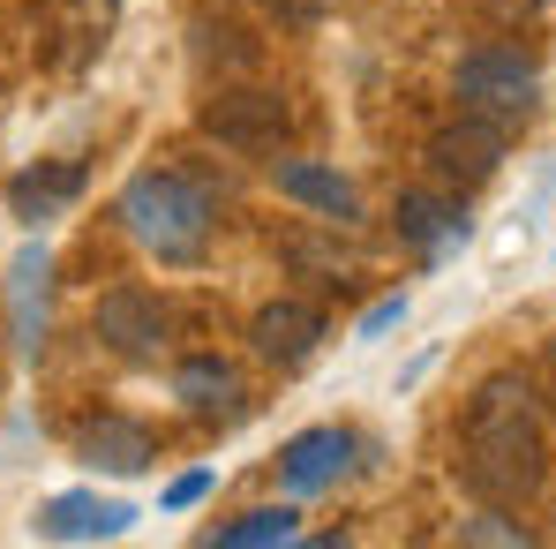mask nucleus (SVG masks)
<instances>
[{"instance_id": "f257e3e1", "label": "nucleus", "mask_w": 556, "mask_h": 549, "mask_svg": "<svg viewBox=\"0 0 556 549\" xmlns=\"http://www.w3.org/2000/svg\"><path fill=\"white\" fill-rule=\"evenodd\" d=\"M459 474L481 504H527L549 482V437H542V414H534V384L527 376L504 369V376H489L466 399Z\"/></svg>"}, {"instance_id": "20e7f679", "label": "nucleus", "mask_w": 556, "mask_h": 549, "mask_svg": "<svg viewBox=\"0 0 556 549\" xmlns=\"http://www.w3.org/2000/svg\"><path fill=\"white\" fill-rule=\"evenodd\" d=\"M91 332L121 354V362H151V354L166 347V301L143 294V286H113V294H98Z\"/></svg>"}, {"instance_id": "9b49d317", "label": "nucleus", "mask_w": 556, "mask_h": 549, "mask_svg": "<svg viewBox=\"0 0 556 549\" xmlns=\"http://www.w3.org/2000/svg\"><path fill=\"white\" fill-rule=\"evenodd\" d=\"M391 226H399L406 249L429 257V249H444V241H459V234H466V211H459V196H444V188H399Z\"/></svg>"}, {"instance_id": "dca6fc26", "label": "nucleus", "mask_w": 556, "mask_h": 549, "mask_svg": "<svg viewBox=\"0 0 556 549\" xmlns=\"http://www.w3.org/2000/svg\"><path fill=\"white\" fill-rule=\"evenodd\" d=\"M286 535H293V512H286V504L241 512L233 527H211V542H218V549H256V542H286Z\"/></svg>"}, {"instance_id": "7ed1b4c3", "label": "nucleus", "mask_w": 556, "mask_h": 549, "mask_svg": "<svg viewBox=\"0 0 556 549\" xmlns=\"http://www.w3.org/2000/svg\"><path fill=\"white\" fill-rule=\"evenodd\" d=\"M452 91H459V113H481V121H527L534 113V98H542V68L519 53V46H473L459 61V76H452Z\"/></svg>"}, {"instance_id": "9d476101", "label": "nucleus", "mask_w": 556, "mask_h": 549, "mask_svg": "<svg viewBox=\"0 0 556 549\" xmlns=\"http://www.w3.org/2000/svg\"><path fill=\"white\" fill-rule=\"evenodd\" d=\"M346 466H354V437H346V429H301V437L278 452V474H286V489H293V497L331 489Z\"/></svg>"}, {"instance_id": "f03ea898", "label": "nucleus", "mask_w": 556, "mask_h": 549, "mask_svg": "<svg viewBox=\"0 0 556 549\" xmlns=\"http://www.w3.org/2000/svg\"><path fill=\"white\" fill-rule=\"evenodd\" d=\"M121 219L128 234L159 257V264H195L211 249V196L188 182V174H136L121 188Z\"/></svg>"}, {"instance_id": "39448f33", "label": "nucleus", "mask_w": 556, "mask_h": 549, "mask_svg": "<svg viewBox=\"0 0 556 549\" xmlns=\"http://www.w3.org/2000/svg\"><path fill=\"white\" fill-rule=\"evenodd\" d=\"M286 128H293V113L278 91H218L203 105V136H218L233 151H278Z\"/></svg>"}, {"instance_id": "2eb2a0df", "label": "nucleus", "mask_w": 556, "mask_h": 549, "mask_svg": "<svg viewBox=\"0 0 556 549\" xmlns=\"http://www.w3.org/2000/svg\"><path fill=\"white\" fill-rule=\"evenodd\" d=\"M174 399H181L188 414L218 422V414H233V407H241V369L218 362V354H188V362L174 369Z\"/></svg>"}, {"instance_id": "423d86ee", "label": "nucleus", "mask_w": 556, "mask_h": 549, "mask_svg": "<svg viewBox=\"0 0 556 549\" xmlns=\"http://www.w3.org/2000/svg\"><path fill=\"white\" fill-rule=\"evenodd\" d=\"M249 339H256V354L278 369H293V362H308L316 354V339H324V309L316 301H264L256 309V324H249Z\"/></svg>"}, {"instance_id": "0eeeda50", "label": "nucleus", "mask_w": 556, "mask_h": 549, "mask_svg": "<svg viewBox=\"0 0 556 549\" xmlns=\"http://www.w3.org/2000/svg\"><path fill=\"white\" fill-rule=\"evenodd\" d=\"M496 159H504V121H481V113H466L459 128H444L437 144H429V166L444 174V182H489L496 174Z\"/></svg>"}, {"instance_id": "ddd939ff", "label": "nucleus", "mask_w": 556, "mask_h": 549, "mask_svg": "<svg viewBox=\"0 0 556 549\" xmlns=\"http://www.w3.org/2000/svg\"><path fill=\"white\" fill-rule=\"evenodd\" d=\"M76 196H84V159H53V166H30V174L8 182V211H15L23 226H46V219L68 211Z\"/></svg>"}, {"instance_id": "1a4fd4ad", "label": "nucleus", "mask_w": 556, "mask_h": 549, "mask_svg": "<svg viewBox=\"0 0 556 549\" xmlns=\"http://www.w3.org/2000/svg\"><path fill=\"white\" fill-rule=\"evenodd\" d=\"M278 196H293L301 211H316L331 226H354L362 219V188L346 182L339 166H316V159H286L278 166Z\"/></svg>"}, {"instance_id": "f3484780", "label": "nucleus", "mask_w": 556, "mask_h": 549, "mask_svg": "<svg viewBox=\"0 0 556 549\" xmlns=\"http://www.w3.org/2000/svg\"><path fill=\"white\" fill-rule=\"evenodd\" d=\"M459 542H489V549H527V542H534V527H527V520H511V504H481L473 520H459Z\"/></svg>"}, {"instance_id": "6e6552de", "label": "nucleus", "mask_w": 556, "mask_h": 549, "mask_svg": "<svg viewBox=\"0 0 556 549\" xmlns=\"http://www.w3.org/2000/svg\"><path fill=\"white\" fill-rule=\"evenodd\" d=\"M76 459L98 466V474H143L159 445H151V429L143 422H128V414H91L84 429H76Z\"/></svg>"}, {"instance_id": "6ab92c4d", "label": "nucleus", "mask_w": 556, "mask_h": 549, "mask_svg": "<svg viewBox=\"0 0 556 549\" xmlns=\"http://www.w3.org/2000/svg\"><path fill=\"white\" fill-rule=\"evenodd\" d=\"M399 316H406V301H376L369 316H362V332H391V324H399Z\"/></svg>"}, {"instance_id": "f8f14e48", "label": "nucleus", "mask_w": 556, "mask_h": 549, "mask_svg": "<svg viewBox=\"0 0 556 549\" xmlns=\"http://www.w3.org/2000/svg\"><path fill=\"white\" fill-rule=\"evenodd\" d=\"M46 241H30L15 264H8V316H15V354L30 362L46 347Z\"/></svg>"}, {"instance_id": "4468645a", "label": "nucleus", "mask_w": 556, "mask_h": 549, "mask_svg": "<svg viewBox=\"0 0 556 549\" xmlns=\"http://www.w3.org/2000/svg\"><path fill=\"white\" fill-rule=\"evenodd\" d=\"M136 512L121 504V497H53L46 512H38V535H53V542H105V535H121Z\"/></svg>"}, {"instance_id": "4be33fe9", "label": "nucleus", "mask_w": 556, "mask_h": 549, "mask_svg": "<svg viewBox=\"0 0 556 549\" xmlns=\"http://www.w3.org/2000/svg\"><path fill=\"white\" fill-rule=\"evenodd\" d=\"M549 520H556V497H549Z\"/></svg>"}, {"instance_id": "412c9836", "label": "nucleus", "mask_w": 556, "mask_h": 549, "mask_svg": "<svg viewBox=\"0 0 556 549\" xmlns=\"http://www.w3.org/2000/svg\"><path fill=\"white\" fill-rule=\"evenodd\" d=\"M549 369H556V339H549Z\"/></svg>"}, {"instance_id": "a211bd4d", "label": "nucleus", "mask_w": 556, "mask_h": 549, "mask_svg": "<svg viewBox=\"0 0 556 549\" xmlns=\"http://www.w3.org/2000/svg\"><path fill=\"white\" fill-rule=\"evenodd\" d=\"M203 489H211V474H181V482H174V489H166V504H174V512H181V504H195V497H203Z\"/></svg>"}, {"instance_id": "aec40b11", "label": "nucleus", "mask_w": 556, "mask_h": 549, "mask_svg": "<svg viewBox=\"0 0 556 549\" xmlns=\"http://www.w3.org/2000/svg\"><path fill=\"white\" fill-rule=\"evenodd\" d=\"M301 8H339V0H301Z\"/></svg>"}]
</instances>
